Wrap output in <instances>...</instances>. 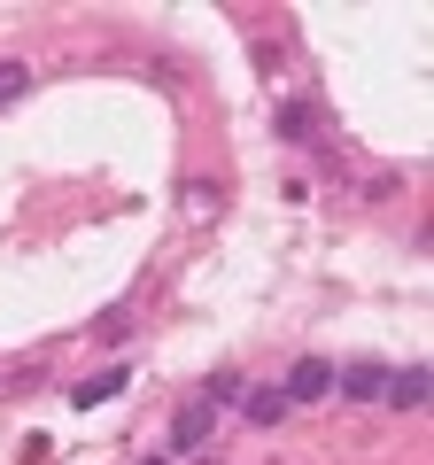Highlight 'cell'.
Wrapping results in <instances>:
<instances>
[{"label":"cell","mask_w":434,"mask_h":465,"mask_svg":"<svg viewBox=\"0 0 434 465\" xmlns=\"http://www.w3.org/2000/svg\"><path fill=\"white\" fill-rule=\"evenodd\" d=\"M124 333H133V311H124V302H117V311H109V318H101V326H94V341H124Z\"/></svg>","instance_id":"cell-11"},{"label":"cell","mask_w":434,"mask_h":465,"mask_svg":"<svg viewBox=\"0 0 434 465\" xmlns=\"http://www.w3.org/2000/svg\"><path fill=\"white\" fill-rule=\"evenodd\" d=\"M427 388H434V372L427 365H388V411H419V403H427Z\"/></svg>","instance_id":"cell-4"},{"label":"cell","mask_w":434,"mask_h":465,"mask_svg":"<svg viewBox=\"0 0 434 465\" xmlns=\"http://www.w3.org/2000/svg\"><path fill=\"white\" fill-rule=\"evenodd\" d=\"M280 396H287V411H295V403H326L334 396V365H326V357H295L287 381H280Z\"/></svg>","instance_id":"cell-2"},{"label":"cell","mask_w":434,"mask_h":465,"mask_svg":"<svg viewBox=\"0 0 434 465\" xmlns=\"http://www.w3.org/2000/svg\"><path fill=\"white\" fill-rule=\"evenodd\" d=\"M140 465H171V458H140Z\"/></svg>","instance_id":"cell-12"},{"label":"cell","mask_w":434,"mask_h":465,"mask_svg":"<svg viewBox=\"0 0 434 465\" xmlns=\"http://www.w3.org/2000/svg\"><path fill=\"white\" fill-rule=\"evenodd\" d=\"M280 140L287 148H318V140H326V116H318L311 101H287L280 109Z\"/></svg>","instance_id":"cell-5"},{"label":"cell","mask_w":434,"mask_h":465,"mask_svg":"<svg viewBox=\"0 0 434 465\" xmlns=\"http://www.w3.org/2000/svg\"><path fill=\"white\" fill-rule=\"evenodd\" d=\"M334 396H350V403H380V396H388V365H372V357L334 365Z\"/></svg>","instance_id":"cell-3"},{"label":"cell","mask_w":434,"mask_h":465,"mask_svg":"<svg viewBox=\"0 0 434 465\" xmlns=\"http://www.w3.org/2000/svg\"><path fill=\"white\" fill-rule=\"evenodd\" d=\"M210 427H217V411H210L202 396H186L179 411H171V450H163V458H171V465H179V458H202V450H210Z\"/></svg>","instance_id":"cell-1"},{"label":"cell","mask_w":434,"mask_h":465,"mask_svg":"<svg viewBox=\"0 0 434 465\" xmlns=\"http://www.w3.org/2000/svg\"><path fill=\"white\" fill-rule=\"evenodd\" d=\"M179 210H186V217H210V210H217V179H194V186L179 194Z\"/></svg>","instance_id":"cell-9"},{"label":"cell","mask_w":434,"mask_h":465,"mask_svg":"<svg viewBox=\"0 0 434 465\" xmlns=\"http://www.w3.org/2000/svg\"><path fill=\"white\" fill-rule=\"evenodd\" d=\"M124 381H133V372H124V365H109V372H94V381H78V388H70V403H78V411H101L109 396H124Z\"/></svg>","instance_id":"cell-6"},{"label":"cell","mask_w":434,"mask_h":465,"mask_svg":"<svg viewBox=\"0 0 434 465\" xmlns=\"http://www.w3.org/2000/svg\"><path fill=\"white\" fill-rule=\"evenodd\" d=\"M241 411H249L256 427H280V419H287V396H280V388H249V396H241Z\"/></svg>","instance_id":"cell-8"},{"label":"cell","mask_w":434,"mask_h":465,"mask_svg":"<svg viewBox=\"0 0 434 465\" xmlns=\"http://www.w3.org/2000/svg\"><path fill=\"white\" fill-rule=\"evenodd\" d=\"M24 85H32V63H0V109L24 101Z\"/></svg>","instance_id":"cell-10"},{"label":"cell","mask_w":434,"mask_h":465,"mask_svg":"<svg viewBox=\"0 0 434 465\" xmlns=\"http://www.w3.org/2000/svg\"><path fill=\"white\" fill-rule=\"evenodd\" d=\"M241 396H249V372H233V365L210 372V388H202V403H210V411H225V403L241 411Z\"/></svg>","instance_id":"cell-7"}]
</instances>
